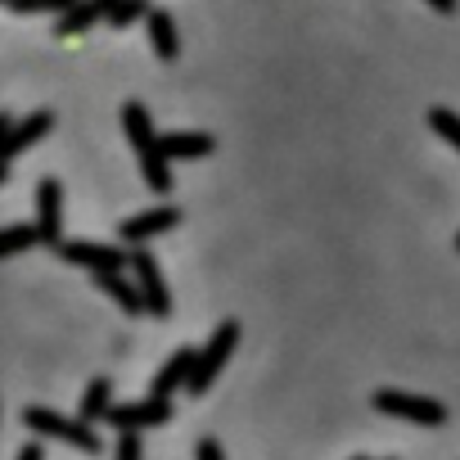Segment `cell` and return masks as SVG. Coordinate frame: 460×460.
Instances as JSON below:
<instances>
[{
  "mask_svg": "<svg viewBox=\"0 0 460 460\" xmlns=\"http://www.w3.org/2000/svg\"><path fill=\"white\" fill-rule=\"evenodd\" d=\"M194 361H199L194 348H176V352L163 361V370L154 375V397H172L176 388H185L190 375H194Z\"/></svg>",
  "mask_w": 460,
  "mask_h": 460,
  "instance_id": "obj_9",
  "label": "cell"
},
{
  "mask_svg": "<svg viewBox=\"0 0 460 460\" xmlns=\"http://www.w3.org/2000/svg\"><path fill=\"white\" fill-rule=\"evenodd\" d=\"M456 249H460V235H456Z\"/></svg>",
  "mask_w": 460,
  "mask_h": 460,
  "instance_id": "obj_22",
  "label": "cell"
},
{
  "mask_svg": "<svg viewBox=\"0 0 460 460\" xmlns=\"http://www.w3.org/2000/svg\"><path fill=\"white\" fill-rule=\"evenodd\" d=\"M131 271H136V289L145 298V312L167 321L172 316V289H167V280H163V271H158V262H154V253L145 244L131 253Z\"/></svg>",
  "mask_w": 460,
  "mask_h": 460,
  "instance_id": "obj_5",
  "label": "cell"
},
{
  "mask_svg": "<svg viewBox=\"0 0 460 460\" xmlns=\"http://www.w3.org/2000/svg\"><path fill=\"white\" fill-rule=\"evenodd\" d=\"M122 127H127V140L136 149V163H140V176L154 194H167L172 190V158L163 154V136L154 131V118L140 100H127L122 104Z\"/></svg>",
  "mask_w": 460,
  "mask_h": 460,
  "instance_id": "obj_1",
  "label": "cell"
},
{
  "mask_svg": "<svg viewBox=\"0 0 460 460\" xmlns=\"http://www.w3.org/2000/svg\"><path fill=\"white\" fill-rule=\"evenodd\" d=\"M424 122H429V131L433 136H442L456 154H460V113L456 109H442V104H433L429 113H424Z\"/></svg>",
  "mask_w": 460,
  "mask_h": 460,
  "instance_id": "obj_15",
  "label": "cell"
},
{
  "mask_svg": "<svg viewBox=\"0 0 460 460\" xmlns=\"http://www.w3.org/2000/svg\"><path fill=\"white\" fill-rule=\"evenodd\" d=\"M424 5H433L438 14H456V0H424Z\"/></svg>",
  "mask_w": 460,
  "mask_h": 460,
  "instance_id": "obj_19",
  "label": "cell"
},
{
  "mask_svg": "<svg viewBox=\"0 0 460 460\" xmlns=\"http://www.w3.org/2000/svg\"><path fill=\"white\" fill-rule=\"evenodd\" d=\"M176 226H181V208L158 203V208H145V212H136V217L122 221V240H127L131 249H140V244L167 235V230H176Z\"/></svg>",
  "mask_w": 460,
  "mask_h": 460,
  "instance_id": "obj_7",
  "label": "cell"
},
{
  "mask_svg": "<svg viewBox=\"0 0 460 460\" xmlns=\"http://www.w3.org/2000/svg\"><path fill=\"white\" fill-rule=\"evenodd\" d=\"M145 28H149V46H154V55H158L163 64H176V55H181V32H176V19H172L167 10H149Z\"/></svg>",
  "mask_w": 460,
  "mask_h": 460,
  "instance_id": "obj_11",
  "label": "cell"
},
{
  "mask_svg": "<svg viewBox=\"0 0 460 460\" xmlns=\"http://www.w3.org/2000/svg\"><path fill=\"white\" fill-rule=\"evenodd\" d=\"M118 460H145L140 429H122V433H118Z\"/></svg>",
  "mask_w": 460,
  "mask_h": 460,
  "instance_id": "obj_17",
  "label": "cell"
},
{
  "mask_svg": "<svg viewBox=\"0 0 460 460\" xmlns=\"http://www.w3.org/2000/svg\"><path fill=\"white\" fill-rule=\"evenodd\" d=\"M95 285H100V289H104V294H109V298H113V303H118L127 316H140V312H145L140 289H136V285H131L122 271H95Z\"/></svg>",
  "mask_w": 460,
  "mask_h": 460,
  "instance_id": "obj_12",
  "label": "cell"
},
{
  "mask_svg": "<svg viewBox=\"0 0 460 460\" xmlns=\"http://www.w3.org/2000/svg\"><path fill=\"white\" fill-rule=\"evenodd\" d=\"M19 460H41V447H37V442H32V447H23V451H19Z\"/></svg>",
  "mask_w": 460,
  "mask_h": 460,
  "instance_id": "obj_20",
  "label": "cell"
},
{
  "mask_svg": "<svg viewBox=\"0 0 460 460\" xmlns=\"http://www.w3.org/2000/svg\"><path fill=\"white\" fill-rule=\"evenodd\" d=\"M212 149H217V140L208 131H172V136H163V154L172 163H199V158H212Z\"/></svg>",
  "mask_w": 460,
  "mask_h": 460,
  "instance_id": "obj_10",
  "label": "cell"
},
{
  "mask_svg": "<svg viewBox=\"0 0 460 460\" xmlns=\"http://www.w3.org/2000/svg\"><path fill=\"white\" fill-rule=\"evenodd\" d=\"M194 460H226V451H221V442H217V438H199Z\"/></svg>",
  "mask_w": 460,
  "mask_h": 460,
  "instance_id": "obj_18",
  "label": "cell"
},
{
  "mask_svg": "<svg viewBox=\"0 0 460 460\" xmlns=\"http://www.w3.org/2000/svg\"><path fill=\"white\" fill-rule=\"evenodd\" d=\"M59 208H64L59 181H46L41 185V240H59Z\"/></svg>",
  "mask_w": 460,
  "mask_h": 460,
  "instance_id": "obj_14",
  "label": "cell"
},
{
  "mask_svg": "<svg viewBox=\"0 0 460 460\" xmlns=\"http://www.w3.org/2000/svg\"><path fill=\"white\" fill-rule=\"evenodd\" d=\"M23 424L28 429H37V433H46V438H59V442H68V447H77V451H100V433L77 415V420H68V415H55V411H46V406H28L23 411Z\"/></svg>",
  "mask_w": 460,
  "mask_h": 460,
  "instance_id": "obj_4",
  "label": "cell"
},
{
  "mask_svg": "<svg viewBox=\"0 0 460 460\" xmlns=\"http://www.w3.org/2000/svg\"><path fill=\"white\" fill-rule=\"evenodd\" d=\"M370 406L379 415H393V420H406V424H424V429H438L447 424V406L438 397H424V393H402V388H379L370 397Z\"/></svg>",
  "mask_w": 460,
  "mask_h": 460,
  "instance_id": "obj_3",
  "label": "cell"
},
{
  "mask_svg": "<svg viewBox=\"0 0 460 460\" xmlns=\"http://www.w3.org/2000/svg\"><path fill=\"white\" fill-rule=\"evenodd\" d=\"M149 0H118V10L109 14V23L113 28H131V23H140V19H149Z\"/></svg>",
  "mask_w": 460,
  "mask_h": 460,
  "instance_id": "obj_16",
  "label": "cell"
},
{
  "mask_svg": "<svg viewBox=\"0 0 460 460\" xmlns=\"http://www.w3.org/2000/svg\"><path fill=\"white\" fill-rule=\"evenodd\" d=\"M109 406H113V384L109 379H91V388L82 393V420L95 424V420L109 415Z\"/></svg>",
  "mask_w": 460,
  "mask_h": 460,
  "instance_id": "obj_13",
  "label": "cell"
},
{
  "mask_svg": "<svg viewBox=\"0 0 460 460\" xmlns=\"http://www.w3.org/2000/svg\"><path fill=\"white\" fill-rule=\"evenodd\" d=\"M240 321H221L217 330H212V339L203 343V352H199V361H194V375H190V384H185V393H194V397H203L208 388H212V379L226 370V361L235 357V348H240Z\"/></svg>",
  "mask_w": 460,
  "mask_h": 460,
  "instance_id": "obj_2",
  "label": "cell"
},
{
  "mask_svg": "<svg viewBox=\"0 0 460 460\" xmlns=\"http://www.w3.org/2000/svg\"><path fill=\"white\" fill-rule=\"evenodd\" d=\"M352 460H366V456H352Z\"/></svg>",
  "mask_w": 460,
  "mask_h": 460,
  "instance_id": "obj_21",
  "label": "cell"
},
{
  "mask_svg": "<svg viewBox=\"0 0 460 460\" xmlns=\"http://www.w3.org/2000/svg\"><path fill=\"white\" fill-rule=\"evenodd\" d=\"M176 411H172V397H145V402H122V406H109V424L122 433V429H158V424H167Z\"/></svg>",
  "mask_w": 460,
  "mask_h": 460,
  "instance_id": "obj_6",
  "label": "cell"
},
{
  "mask_svg": "<svg viewBox=\"0 0 460 460\" xmlns=\"http://www.w3.org/2000/svg\"><path fill=\"white\" fill-rule=\"evenodd\" d=\"M64 258L73 267H86L91 276L95 271H122V267H131V258L122 249H109V244H64Z\"/></svg>",
  "mask_w": 460,
  "mask_h": 460,
  "instance_id": "obj_8",
  "label": "cell"
}]
</instances>
